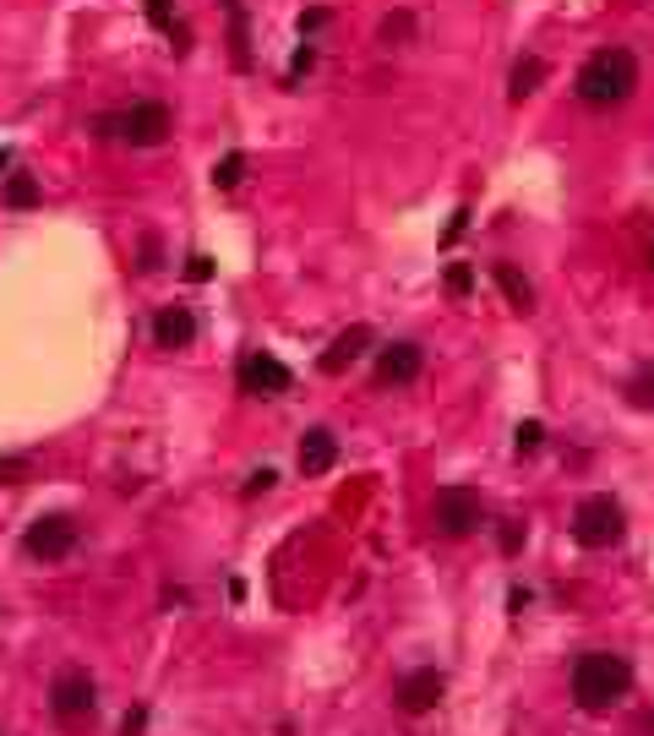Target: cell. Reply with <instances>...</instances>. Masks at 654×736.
<instances>
[{"label": "cell", "instance_id": "6da1fadb", "mask_svg": "<svg viewBox=\"0 0 654 736\" xmlns=\"http://www.w3.org/2000/svg\"><path fill=\"white\" fill-rule=\"evenodd\" d=\"M627 693H633V666H627L622 655H611V650L579 655V666H573V704H579V709L605 715V709H616Z\"/></svg>", "mask_w": 654, "mask_h": 736}, {"label": "cell", "instance_id": "7a4b0ae2", "mask_svg": "<svg viewBox=\"0 0 654 736\" xmlns=\"http://www.w3.org/2000/svg\"><path fill=\"white\" fill-rule=\"evenodd\" d=\"M633 88H638V61H633V50H594L584 67H579V82H573V93L594 104V110H611V104H627L633 99Z\"/></svg>", "mask_w": 654, "mask_h": 736}, {"label": "cell", "instance_id": "3957f363", "mask_svg": "<svg viewBox=\"0 0 654 736\" xmlns=\"http://www.w3.org/2000/svg\"><path fill=\"white\" fill-rule=\"evenodd\" d=\"M93 132L110 136V142H126V147H159L175 132V110L164 99H136L126 110H104L93 115Z\"/></svg>", "mask_w": 654, "mask_h": 736}, {"label": "cell", "instance_id": "277c9868", "mask_svg": "<svg viewBox=\"0 0 654 736\" xmlns=\"http://www.w3.org/2000/svg\"><path fill=\"white\" fill-rule=\"evenodd\" d=\"M622 535H627V513L611 491H594L573 508V540L584 551H611V545H622Z\"/></svg>", "mask_w": 654, "mask_h": 736}, {"label": "cell", "instance_id": "5b68a950", "mask_svg": "<svg viewBox=\"0 0 654 736\" xmlns=\"http://www.w3.org/2000/svg\"><path fill=\"white\" fill-rule=\"evenodd\" d=\"M93 709H99V682H93L82 666H65L61 676L50 682V715H55L61 726H82Z\"/></svg>", "mask_w": 654, "mask_h": 736}, {"label": "cell", "instance_id": "8992f818", "mask_svg": "<svg viewBox=\"0 0 654 736\" xmlns=\"http://www.w3.org/2000/svg\"><path fill=\"white\" fill-rule=\"evenodd\" d=\"M76 540H82V524H76L71 513H44V519L28 524L22 551H28L33 562H65V556L76 551Z\"/></svg>", "mask_w": 654, "mask_h": 736}, {"label": "cell", "instance_id": "52a82bcc", "mask_svg": "<svg viewBox=\"0 0 654 736\" xmlns=\"http://www.w3.org/2000/svg\"><path fill=\"white\" fill-rule=\"evenodd\" d=\"M480 491L474 485H442L437 491V502H431V519H437V530L448 540H463V535H474L480 530Z\"/></svg>", "mask_w": 654, "mask_h": 736}, {"label": "cell", "instance_id": "ba28073f", "mask_svg": "<svg viewBox=\"0 0 654 736\" xmlns=\"http://www.w3.org/2000/svg\"><path fill=\"white\" fill-rule=\"evenodd\" d=\"M442 693H448V676L437 666H415L398 676V687H392V704L403 709V715H431L437 704H442Z\"/></svg>", "mask_w": 654, "mask_h": 736}, {"label": "cell", "instance_id": "9c48e42d", "mask_svg": "<svg viewBox=\"0 0 654 736\" xmlns=\"http://www.w3.org/2000/svg\"><path fill=\"white\" fill-rule=\"evenodd\" d=\"M289 382H295L289 366L267 349H252L241 360V393H252V399H278V393H289Z\"/></svg>", "mask_w": 654, "mask_h": 736}, {"label": "cell", "instance_id": "30bf717a", "mask_svg": "<svg viewBox=\"0 0 654 736\" xmlns=\"http://www.w3.org/2000/svg\"><path fill=\"white\" fill-rule=\"evenodd\" d=\"M420 366H426V349L409 344V338H398V344H388V349L377 355V382H382V388H403V382L420 377Z\"/></svg>", "mask_w": 654, "mask_h": 736}, {"label": "cell", "instance_id": "8fae6325", "mask_svg": "<svg viewBox=\"0 0 654 736\" xmlns=\"http://www.w3.org/2000/svg\"><path fill=\"white\" fill-rule=\"evenodd\" d=\"M371 344H377V334H371L366 323L344 328V334H338V338H333V344L323 349V360H317V366H323V377H344V371H349V366H355V360H360V355L371 349Z\"/></svg>", "mask_w": 654, "mask_h": 736}, {"label": "cell", "instance_id": "7c38bea8", "mask_svg": "<svg viewBox=\"0 0 654 736\" xmlns=\"http://www.w3.org/2000/svg\"><path fill=\"white\" fill-rule=\"evenodd\" d=\"M295 464H300V474H327V469L338 464V437H333L327 426L306 431V437H300V453H295Z\"/></svg>", "mask_w": 654, "mask_h": 736}, {"label": "cell", "instance_id": "4fadbf2b", "mask_svg": "<svg viewBox=\"0 0 654 736\" xmlns=\"http://www.w3.org/2000/svg\"><path fill=\"white\" fill-rule=\"evenodd\" d=\"M196 338V317L186 306H164L159 317H153V344L159 349H186Z\"/></svg>", "mask_w": 654, "mask_h": 736}, {"label": "cell", "instance_id": "5bb4252c", "mask_svg": "<svg viewBox=\"0 0 654 736\" xmlns=\"http://www.w3.org/2000/svg\"><path fill=\"white\" fill-rule=\"evenodd\" d=\"M491 278H497V289L508 295V306H513L519 317H529V311H534V284H529V278H523L513 263H497V268H491Z\"/></svg>", "mask_w": 654, "mask_h": 736}, {"label": "cell", "instance_id": "9a60e30c", "mask_svg": "<svg viewBox=\"0 0 654 736\" xmlns=\"http://www.w3.org/2000/svg\"><path fill=\"white\" fill-rule=\"evenodd\" d=\"M0 202H6L11 213H28V207L44 202V186H39L33 175H0Z\"/></svg>", "mask_w": 654, "mask_h": 736}, {"label": "cell", "instance_id": "2e32d148", "mask_svg": "<svg viewBox=\"0 0 654 736\" xmlns=\"http://www.w3.org/2000/svg\"><path fill=\"white\" fill-rule=\"evenodd\" d=\"M540 82H545V61H540V55H519V61H513V76H508V99L523 104L529 93H540Z\"/></svg>", "mask_w": 654, "mask_h": 736}, {"label": "cell", "instance_id": "e0dca14e", "mask_svg": "<svg viewBox=\"0 0 654 736\" xmlns=\"http://www.w3.org/2000/svg\"><path fill=\"white\" fill-rule=\"evenodd\" d=\"M377 39H382V44H409V39H415V11H409V6H398V11H388V17H382V28H377Z\"/></svg>", "mask_w": 654, "mask_h": 736}, {"label": "cell", "instance_id": "ac0fdd59", "mask_svg": "<svg viewBox=\"0 0 654 736\" xmlns=\"http://www.w3.org/2000/svg\"><path fill=\"white\" fill-rule=\"evenodd\" d=\"M241 181H246V153H224V159L213 164V186H218V192H235Z\"/></svg>", "mask_w": 654, "mask_h": 736}, {"label": "cell", "instance_id": "d6986e66", "mask_svg": "<svg viewBox=\"0 0 654 736\" xmlns=\"http://www.w3.org/2000/svg\"><path fill=\"white\" fill-rule=\"evenodd\" d=\"M627 399L638 403V409H654V366L633 371V382H627Z\"/></svg>", "mask_w": 654, "mask_h": 736}, {"label": "cell", "instance_id": "ffe728a7", "mask_svg": "<svg viewBox=\"0 0 654 736\" xmlns=\"http://www.w3.org/2000/svg\"><path fill=\"white\" fill-rule=\"evenodd\" d=\"M311 67H317V50H311V39H306V44H300V50L289 55V71H284V82L295 88V82H300V76H306Z\"/></svg>", "mask_w": 654, "mask_h": 736}, {"label": "cell", "instance_id": "44dd1931", "mask_svg": "<svg viewBox=\"0 0 654 736\" xmlns=\"http://www.w3.org/2000/svg\"><path fill=\"white\" fill-rule=\"evenodd\" d=\"M540 442H545V426L540 420H523L519 431H513V448L519 453H540Z\"/></svg>", "mask_w": 654, "mask_h": 736}, {"label": "cell", "instance_id": "7402d4cb", "mask_svg": "<svg viewBox=\"0 0 654 736\" xmlns=\"http://www.w3.org/2000/svg\"><path fill=\"white\" fill-rule=\"evenodd\" d=\"M469 289H474V273L463 268V263H453L448 268V295H469Z\"/></svg>", "mask_w": 654, "mask_h": 736}, {"label": "cell", "instance_id": "603a6c76", "mask_svg": "<svg viewBox=\"0 0 654 736\" xmlns=\"http://www.w3.org/2000/svg\"><path fill=\"white\" fill-rule=\"evenodd\" d=\"M519 545H523V524L508 519V524H502V556H519Z\"/></svg>", "mask_w": 654, "mask_h": 736}, {"label": "cell", "instance_id": "cb8c5ba5", "mask_svg": "<svg viewBox=\"0 0 654 736\" xmlns=\"http://www.w3.org/2000/svg\"><path fill=\"white\" fill-rule=\"evenodd\" d=\"M327 22V6H311V11H300V39H311L317 28Z\"/></svg>", "mask_w": 654, "mask_h": 736}, {"label": "cell", "instance_id": "d4e9b609", "mask_svg": "<svg viewBox=\"0 0 654 736\" xmlns=\"http://www.w3.org/2000/svg\"><path fill=\"white\" fill-rule=\"evenodd\" d=\"M147 22L170 33V0H147Z\"/></svg>", "mask_w": 654, "mask_h": 736}, {"label": "cell", "instance_id": "484cf974", "mask_svg": "<svg viewBox=\"0 0 654 736\" xmlns=\"http://www.w3.org/2000/svg\"><path fill=\"white\" fill-rule=\"evenodd\" d=\"M273 480H278V474H273V469H257V474H252V485H246V491H252V497H257V491H273Z\"/></svg>", "mask_w": 654, "mask_h": 736}, {"label": "cell", "instance_id": "4316f807", "mask_svg": "<svg viewBox=\"0 0 654 736\" xmlns=\"http://www.w3.org/2000/svg\"><path fill=\"white\" fill-rule=\"evenodd\" d=\"M121 736H142V715H126V726H121Z\"/></svg>", "mask_w": 654, "mask_h": 736}, {"label": "cell", "instance_id": "83f0119b", "mask_svg": "<svg viewBox=\"0 0 654 736\" xmlns=\"http://www.w3.org/2000/svg\"><path fill=\"white\" fill-rule=\"evenodd\" d=\"M6 170H11V147H0V175H6Z\"/></svg>", "mask_w": 654, "mask_h": 736}, {"label": "cell", "instance_id": "f1b7e54d", "mask_svg": "<svg viewBox=\"0 0 654 736\" xmlns=\"http://www.w3.org/2000/svg\"><path fill=\"white\" fill-rule=\"evenodd\" d=\"M650 268H654V241H650Z\"/></svg>", "mask_w": 654, "mask_h": 736}]
</instances>
